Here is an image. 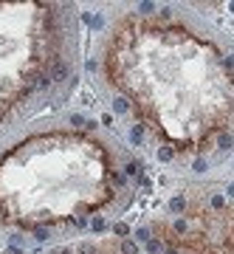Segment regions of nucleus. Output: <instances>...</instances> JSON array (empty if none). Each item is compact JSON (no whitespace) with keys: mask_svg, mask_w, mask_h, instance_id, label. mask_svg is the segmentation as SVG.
I'll return each instance as SVG.
<instances>
[{"mask_svg":"<svg viewBox=\"0 0 234 254\" xmlns=\"http://www.w3.org/2000/svg\"><path fill=\"white\" fill-rule=\"evenodd\" d=\"M79 65L82 34L71 3H0V141L62 105Z\"/></svg>","mask_w":234,"mask_h":254,"instance_id":"3","label":"nucleus"},{"mask_svg":"<svg viewBox=\"0 0 234 254\" xmlns=\"http://www.w3.org/2000/svg\"><path fill=\"white\" fill-rule=\"evenodd\" d=\"M138 195V161L110 130L40 119L0 141V235L73 240L121 218Z\"/></svg>","mask_w":234,"mask_h":254,"instance_id":"2","label":"nucleus"},{"mask_svg":"<svg viewBox=\"0 0 234 254\" xmlns=\"http://www.w3.org/2000/svg\"><path fill=\"white\" fill-rule=\"evenodd\" d=\"M155 254H234V200L203 184L172 195L150 220Z\"/></svg>","mask_w":234,"mask_h":254,"instance_id":"4","label":"nucleus"},{"mask_svg":"<svg viewBox=\"0 0 234 254\" xmlns=\"http://www.w3.org/2000/svg\"><path fill=\"white\" fill-rule=\"evenodd\" d=\"M96 85L138 133L178 161L234 141V40L180 6H121L93 43Z\"/></svg>","mask_w":234,"mask_h":254,"instance_id":"1","label":"nucleus"}]
</instances>
